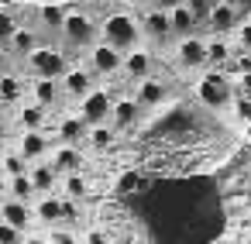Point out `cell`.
Masks as SVG:
<instances>
[{
    "mask_svg": "<svg viewBox=\"0 0 251 244\" xmlns=\"http://www.w3.org/2000/svg\"><path fill=\"white\" fill-rule=\"evenodd\" d=\"M62 189H66V196H69V199H79V203L90 196V182H86V175H83V172H66Z\"/></svg>",
    "mask_w": 251,
    "mask_h": 244,
    "instance_id": "4316f807",
    "label": "cell"
},
{
    "mask_svg": "<svg viewBox=\"0 0 251 244\" xmlns=\"http://www.w3.org/2000/svg\"><path fill=\"white\" fill-rule=\"evenodd\" d=\"M59 35L66 38L69 49H90L93 38H97V24H93L83 11H69L66 21H62V31H59Z\"/></svg>",
    "mask_w": 251,
    "mask_h": 244,
    "instance_id": "3957f363",
    "label": "cell"
},
{
    "mask_svg": "<svg viewBox=\"0 0 251 244\" xmlns=\"http://www.w3.org/2000/svg\"><path fill=\"white\" fill-rule=\"evenodd\" d=\"M18 151H21V158L31 165V162H38V158H45V155L52 151V138H49L45 131H25Z\"/></svg>",
    "mask_w": 251,
    "mask_h": 244,
    "instance_id": "30bf717a",
    "label": "cell"
},
{
    "mask_svg": "<svg viewBox=\"0 0 251 244\" xmlns=\"http://www.w3.org/2000/svg\"><path fill=\"white\" fill-rule=\"evenodd\" d=\"M86 131H90V124H86L79 114L62 117V121H59V127H55V134H59V141H62V145H83V141H86Z\"/></svg>",
    "mask_w": 251,
    "mask_h": 244,
    "instance_id": "9a60e30c",
    "label": "cell"
},
{
    "mask_svg": "<svg viewBox=\"0 0 251 244\" xmlns=\"http://www.w3.org/2000/svg\"><path fill=\"white\" fill-rule=\"evenodd\" d=\"M35 49H38V45H35V35H31L28 28H14V35L7 38V52H14V55H25V59H28Z\"/></svg>",
    "mask_w": 251,
    "mask_h": 244,
    "instance_id": "cb8c5ba5",
    "label": "cell"
},
{
    "mask_svg": "<svg viewBox=\"0 0 251 244\" xmlns=\"http://www.w3.org/2000/svg\"><path fill=\"white\" fill-rule=\"evenodd\" d=\"M230 110H234V117H237L241 124H251V97L237 93V97H234V103H230Z\"/></svg>",
    "mask_w": 251,
    "mask_h": 244,
    "instance_id": "d6a6232c",
    "label": "cell"
},
{
    "mask_svg": "<svg viewBox=\"0 0 251 244\" xmlns=\"http://www.w3.org/2000/svg\"><path fill=\"white\" fill-rule=\"evenodd\" d=\"M234 31H237V45H241V52H251V21L237 24Z\"/></svg>",
    "mask_w": 251,
    "mask_h": 244,
    "instance_id": "d590c367",
    "label": "cell"
},
{
    "mask_svg": "<svg viewBox=\"0 0 251 244\" xmlns=\"http://www.w3.org/2000/svg\"><path fill=\"white\" fill-rule=\"evenodd\" d=\"M18 121H21L25 131H42L45 127V107L42 103H25L21 114H18Z\"/></svg>",
    "mask_w": 251,
    "mask_h": 244,
    "instance_id": "d4e9b609",
    "label": "cell"
},
{
    "mask_svg": "<svg viewBox=\"0 0 251 244\" xmlns=\"http://www.w3.org/2000/svg\"><path fill=\"white\" fill-rule=\"evenodd\" d=\"M31 97H35V103H42V107L49 110V107H55V103H59V97H62V86H59V79L35 76V83H31Z\"/></svg>",
    "mask_w": 251,
    "mask_h": 244,
    "instance_id": "ac0fdd59",
    "label": "cell"
},
{
    "mask_svg": "<svg viewBox=\"0 0 251 244\" xmlns=\"http://www.w3.org/2000/svg\"><path fill=\"white\" fill-rule=\"evenodd\" d=\"M138 114H141V103H138L134 97H121V100H114V107H110V124H114V131L131 127V124L138 121Z\"/></svg>",
    "mask_w": 251,
    "mask_h": 244,
    "instance_id": "5bb4252c",
    "label": "cell"
},
{
    "mask_svg": "<svg viewBox=\"0 0 251 244\" xmlns=\"http://www.w3.org/2000/svg\"><path fill=\"white\" fill-rule=\"evenodd\" d=\"M79 220H83V213H79V199H62V223L66 227H79Z\"/></svg>",
    "mask_w": 251,
    "mask_h": 244,
    "instance_id": "1f68e13d",
    "label": "cell"
},
{
    "mask_svg": "<svg viewBox=\"0 0 251 244\" xmlns=\"http://www.w3.org/2000/svg\"><path fill=\"white\" fill-rule=\"evenodd\" d=\"M182 4L189 7V14L196 18V24H203V21L210 18V11H213V4H217V0H182Z\"/></svg>",
    "mask_w": 251,
    "mask_h": 244,
    "instance_id": "4dcf8cb0",
    "label": "cell"
},
{
    "mask_svg": "<svg viewBox=\"0 0 251 244\" xmlns=\"http://www.w3.org/2000/svg\"><path fill=\"white\" fill-rule=\"evenodd\" d=\"M38 14H42V24H45V28H52V31H62L66 7H59V4H42V7H38Z\"/></svg>",
    "mask_w": 251,
    "mask_h": 244,
    "instance_id": "83f0119b",
    "label": "cell"
},
{
    "mask_svg": "<svg viewBox=\"0 0 251 244\" xmlns=\"http://www.w3.org/2000/svg\"><path fill=\"white\" fill-rule=\"evenodd\" d=\"M230 4H234L237 11H251V0H230Z\"/></svg>",
    "mask_w": 251,
    "mask_h": 244,
    "instance_id": "b9f144b4",
    "label": "cell"
},
{
    "mask_svg": "<svg viewBox=\"0 0 251 244\" xmlns=\"http://www.w3.org/2000/svg\"><path fill=\"white\" fill-rule=\"evenodd\" d=\"M49 244H83V241H76L69 230H52L49 234Z\"/></svg>",
    "mask_w": 251,
    "mask_h": 244,
    "instance_id": "8d00e7d4",
    "label": "cell"
},
{
    "mask_svg": "<svg viewBox=\"0 0 251 244\" xmlns=\"http://www.w3.org/2000/svg\"><path fill=\"white\" fill-rule=\"evenodd\" d=\"M0 220L11 223V227H18V230H28V227H31V220H35V210H31L25 199L7 196L4 203H0Z\"/></svg>",
    "mask_w": 251,
    "mask_h": 244,
    "instance_id": "9c48e42d",
    "label": "cell"
},
{
    "mask_svg": "<svg viewBox=\"0 0 251 244\" xmlns=\"http://www.w3.org/2000/svg\"><path fill=\"white\" fill-rule=\"evenodd\" d=\"M227 62H230V45L224 42V35H213V38L206 42V66L224 69Z\"/></svg>",
    "mask_w": 251,
    "mask_h": 244,
    "instance_id": "7402d4cb",
    "label": "cell"
},
{
    "mask_svg": "<svg viewBox=\"0 0 251 244\" xmlns=\"http://www.w3.org/2000/svg\"><path fill=\"white\" fill-rule=\"evenodd\" d=\"M59 86H62V93H69V97H86L90 90H93V73L90 69H66L62 73V79H59Z\"/></svg>",
    "mask_w": 251,
    "mask_h": 244,
    "instance_id": "4fadbf2b",
    "label": "cell"
},
{
    "mask_svg": "<svg viewBox=\"0 0 251 244\" xmlns=\"http://www.w3.org/2000/svg\"><path fill=\"white\" fill-rule=\"evenodd\" d=\"M138 28H141V35H145L148 42H165V38L172 35V28H169V11H162V7L145 11L141 21H138Z\"/></svg>",
    "mask_w": 251,
    "mask_h": 244,
    "instance_id": "52a82bcc",
    "label": "cell"
},
{
    "mask_svg": "<svg viewBox=\"0 0 251 244\" xmlns=\"http://www.w3.org/2000/svg\"><path fill=\"white\" fill-rule=\"evenodd\" d=\"M206 24H210V31H213V35H230V31L241 24V11L230 4V0H224V4H213V11H210Z\"/></svg>",
    "mask_w": 251,
    "mask_h": 244,
    "instance_id": "ba28073f",
    "label": "cell"
},
{
    "mask_svg": "<svg viewBox=\"0 0 251 244\" xmlns=\"http://www.w3.org/2000/svg\"><path fill=\"white\" fill-rule=\"evenodd\" d=\"M86 244H107V237H103L100 230H90V234H86Z\"/></svg>",
    "mask_w": 251,
    "mask_h": 244,
    "instance_id": "ab89813d",
    "label": "cell"
},
{
    "mask_svg": "<svg viewBox=\"0 0 251 244\" xmlns=\"http://www.w3.org/2000/svg\"><path fill=\"white\" fill-rule=\"evenodd\" d=\"M121 66H124V55L117 49H110L107 42L90 45V73H97V76H117Z\"/></svg>",
    "mask_w": 251,
    "mask_h": 244,
    "instance_id": "8992f818",
    "label": "cell"
},
{
    "mask_svg": "<svg viewBox=\"0 0 251 244\" xmlns=\"http://www.w3.org/2000/svg\"><path fill=\"white\" fill-rule=\"evenodd\" d=\"M14 28H18V24H14V18L0 11V45H7V38L14 35Z\"/></svg>",
    "mask_w": 251,
    "mask_h": 244,
    "instance_id": "e575fe53",
    "label": "cell"
},
{
    "mask_svg": "<svg viewBox=\"0 0 251 244\" xmlns=\"http://www.w3.org/2000/svg\"><path fill=\"white\" fill-rule=\"evenodd\" d=\"M35 217L42 223H49V227H59L62 223V199H55L52 193H45V199H38V206H35Z\"/></svg>",
    "mask_w": 251,
    "mask_h": 244,
    "instance_id": "44dd1931",
    "label": "cell"
},
{
    "mask_svg": "<svg viewBox=\"0 0 251 244\" xmlns=\"http://www.w3.org/2000/svg\"><path fill=\"white\" fill-rule=\"evenodd\" d=\"M25 244H49V241H42V237H31V234H28V237H25Z\"/></svg>",
    "mask_w": 251,
    "mask_h": 244,
    "instance_id": "7bdbcfd3",
    "label": "cell"
},
{
    "mask_svg": "<svg viewBox=\"0 0 251 244\" xmlns=\"http://www.w3.org/2000/svg\"><path fill=\"white\" fill-rule=\"evenodd\" d=\"M0 193H4V186H0Z\"/></svg>",
    "mask_w": 251,
    "mask_h": 244,
    "instance_id": "c3c4849f",
    "label": "cell"
},
{
    "mask_svg": "<svg viewBox=\"0 0 251 244\" xmlns=\"http://www.w3.org/2000/svg\"><path fill=\"white\" fill-rule=\"evenodd\" d=\"M28 179H31V186H35V193H52L55 189V182H59V172H55V165L52 162H45V158H38V162H31L28 165Z\"/></svg>",
    "mask_w": 251,
    "mask_h": 244,
    "instance_id": "7c38bea8",
    "label": "cell"
},
{
    "mask_svg": "<svg viewBox=\"0 0 251 244\" xmlns=\"http://www.w3.org/2000/svg\"><path fill=\"white\" fill-rule=\"evenodd\" d=\"M244 134H248V141H251V124H244Z\"/></svg>",
    "mask_w": 251,
    "mask_h": 244,
    "instance_id": "f6af8a7d",
    "label": "cell"
},
{
    "mask_svg": "<svg viewBox=\"0 0 251 244\" xmlns=\"http://www.w3.org/2000/svg\"><path fill=\"white\" fill-rule=\"evenodd\" d=\"M169 28H172V35H179V38L196 35V18L189 14V7H186V4L169 7Z\"/></svg>",
    "mask_w": 251,
    "mask_h": 244,
    "instance_id": "ffe728a7",
    "label": "cell"
},
{
    "mask_svg": "<svg viewBox=\"0 0 251 244\" xmlns=\"http://www.w3.org/2000/svg\"><path fill=\"white\" fill-rule=\"evenodd\" d=\"M196 97H200V103H206L210 110H227L237 93H234V86H230V79H227L224 73H210V76L200 79Z\"/></svg>",
    "mask_w": 251,
    "mask_h": 244,
    "instance_id": "7a4b0ae2",
    "label": "cell"
},
{
    "mask_svg": "<svg viewBox=\"0 0 251 244\" xmlns=\"http://www.w3.org/2000/svg\"><path fill=\"white\" fill-rule=\"evenodd\" d=\"M165 97H169V90H165V83H158V79H151V76H145V79H138V103L141 107H158V103H165Z\"/></svg>",
    "mask_w": 251,
    "mask_h": 244,
    "instance_id": "d6986e66",
    "label": "cell"
},
{
    "mask_svg": "<svg viewBox=\"0 0 251 244\" xmlns=\"http://www.w3.org/2000/svg\"><path fill=\"white\" fill-rule=\"evenodd\" d=\"M45 4H59V7H66V0H45Z\"/></svg>",
    "mask_w": 251,
    "mask_h": 244,
    "instance_id": "ee69618b",
    "label": "cell"
},
{
    "mask_svg": "<svg viewBox=\"0 0 251 244\" xmlns=\"http://www.w3.org/2000/svg\"><path fill=\"white\" fill-rule=\"evenodd\" d=\"M114 138H117V131H114V124L107 121V124H90V131H86V141L93 145V148H110L114 145Z\"/></svg>",
    "mask_w": 251,
    "mask_h": 244,
    "instance_id": "484cf974",
    "label": "cell"
},
{
    "mask_svg": "<svg viewBox=\"0 0 251 244\" xmlns=\"http://www.w3.org/2000/svg\"><path fill=\"white\" fill-rule=\"evenodd\" d=\"M7 193H11L14 199H25V203H28V199L35 196V186H31V179H28V172H25V175H11V179H7Z\"/></svg>",
    "mask_w": 251,
    "mask_h": 244,
    "instance_id": "f1b7e54d",
    "label": "cell"
},
{
    "mask_svg": "<svg viewBox=\"0 0 251 244\" xmlns=\"http://www.w3.org/2000/svg\"><path fill=\"white\" fill-rule=\"evenodd\" d=\"M237 90H241L244 97H251V73H241V76H237Z\"/></svg>",
    "mask_w": 251,
    "mask_h": 244,
    "instance_id": "f35d334b",
    "label": "cell"
},
{
    "mask_svg": "<svg viewBox=\"0 0 251 244\" xmlns=\"http://www.w3.org/2000/svg\"><path fill=\"white\" fill-rule=\"evenodd\" d=\"M0 172H7V179L11 175H25L28 172V162L21 158V151H7L4 158H0Z\"/></svg>",
    "mask_w": 251,
    "mask_h": 244,
    "instance_id": "f546056e",
    "label": "cell"
},
{
    "mask_svg": "<svg viewBox=\"0 0 251 244\" xmlns=\"http://www.w3.org/2000/svg\"><path fill=\"white\" fill-rule=\"evenodd\" d=\"M138 186H141V175H138V172H127V175L121 179L117 193H127V189H138Z\"/></svg>",
    "mask_w": 251,
    "mask_h": 244,
    "instance_id": "74e56055",
    "label": "cell"
},
{
    "mask_svg": "<svg viewBox=\"0 0 251 244\" xmlns=\"http://www.w3.org/2000/svg\"><path fill=\"white\" fill-rule=\"evenodd\" d=\"M179 62L186 69H203L206 66V42L196 38V35H186L179 42Z\"/></svg>",
    "mask_w": 251,
    "mask_h": 244,
    "instance_id": "8fae6325",
    "label": "cell"
},
{
    "mask_svg": "<svg viewBox=\"0 0 251 244\" xmlns=\"http://www.w3.org/2000/svg\"><path fill=\"white\" fill-rule=\"evenodd\" d=\"M155 7H162V11H169V7H176V4H182V0H151Z\"/></svg>",
    "mask_w": 251,
    "mask_h": 244,
    "instance_id": "60d3db41",
    "label": "cell"
},
{
    "mask_svg": "<svg viewBox=\"0 0 251 244\" xmlns=\"http://www.w3.org/2000/svg\"><path fill=\"white\" fill-rule=\"evenodd\" d=\"M0 244H25V230H18V227L0 220Z\"/></svg>",
    "mask_w": 251,
    "mask_h": 244,
    "instance_id": "836d02e7",
    "label": "cell"
},
{
    "mask_svg": "<svg viewBox=\"0 0 251 244\" xmlns=\"http://www.w3.org/2000/svg\"><path fill=\"white\" fill-rule=\"evenodd\" d=\"M4 62H7V59H4V52H0V73H4Z\"/></svg>",
    "mask_w": 251,
    "mask_h": 244,
    "instance_id": "bcb514c9",
    "label": "cell"
},
{
    "mask_svg": "<svg viewBox=\"0 0 251 244\" xmlns=\"http://www.w3.org/2000/svg\"><path fill=\"white\" fill-rule=\"evenodd\" d=\"M110 107H114V100H110L107 90H97L93 86L86 97H79V117L86 124H107L110 121Z\"/></svg>",
    "mask_w": 251,
    "mask_h": 244,
    "instance_id": "5b68a950",
    "label": "cell"
},
{
    "mask_svg": "<svg viewBox=\"0 0 251 244\" xmlns=\"http://www.w3.org/2000/svg\"><path fill=\"white\" fill-rule=\"evenodd\" d=\"M121 73H127L131 79H145V76H151V52H145V49H131V52H124V66H121Z\"/></svg>",
    "mask_w": 251,
    "mask_h": 244,
    "instance_id": "e0dca14e",
    "label": "cell"
},
{
    "mask_svg": "<svg viewBox=\"0 0 251 244\" xmlns=\"http://www.w3.org/2000/svg\"><path fill=\"white\" fill-rule=\"evenodd\" d=\"M25 97V83L11 73H0V107H7V103H18Z\"/></svg>",
    "mask_w": 251,
    "mask_h": 244,
    "instance_id": "603a6c76",
    "label": "cell"
},
{
    "mask_svg": "<svg viewBox=\"0 0 251 244\" xmlns=\"http://www.w3.org/2000/svg\"><path fill=\"white\" fill-rule=\"evenodd\" d=\"M52 165H55L59 175H66V172H83V151H79L76 145H55Z\"/></svg>",
    "mask_w": 251,
    "mask_h": 244,
    "instance_id": "2e32d148",
    "label": "cell"
},
{
    "mask_svg": "<svg viewBox=\"0 0 251 244\" xmlns=\"http://www.w3.org/2000/svg\"><path fill=\"white\" fill-rule=\"evenodd\" d=\"M100 35H103V42H107L110 49H117L121 55L131 52V49H138V42H141V28H138V21H134L131 14H121V11L110 14V18L103 21Z\"/></svg>",
    "mask_w": 251,
    "mask_h": 244,
    "instance_id": "6da1fadb",
    "label": "cell"
},
{
    "mask_svg": "<svg viewBox=\"0 0 251 244\" xmlns=\"http://www.w3.org/2000/svg\"><path fill=\"white\" fill-rule=\"evenodd\" d=\"M28 66L35 76H45V79H62V73L69 69V62L59 49H35L28 55Z\"/></svg>",
    "mask_w": 251,
    "mask_h": 244,
    "instance_id": "277c9868",
    "label": "cell"
},
{
    "mask_svg": "<svg viewBox=\"0 0 251 244\" xmlns=\"http://www.w3.org/2000/svg\"><path fill=\"white\" fill-rule=\"evenodd\" d=\"M0 138H4V121H0Z\"/></svg>",
    "mask_w": 251,
    "mask_h": 244,
    "instance_id": "7dc6e473",
    "label": "cell"
}]
</instances>
